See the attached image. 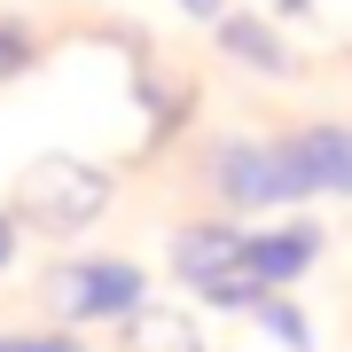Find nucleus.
<instances>
[{"mask_svg": "<svg viewBox=\"0 0 352 352\" xmlns=\"http://www.w3.org/2000/svg\"><path fill=\"white\" fill-rule=\"evenodd\" d=\"M282 8H289V16H298V8H305V0H282Z\"/></svg>", "mask_w": 352, "mask_h": 352, "instance_id": "nucleus-14", "label": "nucleus"}, {"mask_svg": "<svg viewBox=\"0 0 352 352\" xmlns=\"http://www.w3.org/2000/svg\"><path fill=\"white\" fill-rule=\"evenodd\" d=\"M289 173H298V196H352V133L337 126H305L282 141Z\"/></svg>", "mask_w": 352, "mask_h": 352, "instance_id": "nucleus-4", "label": "nucleus"}, {"mask_svg": "<svg viewBox=\"0 0 352 352\" xmlns=\"http://www.w3.org/2000/svg\"><path fill=\"white\" fill-rule=\"evenodd\" d=\"M102 204H110V173L87 157H32L16 180V219L39 235H78L87 219H102Z\"/></svg>", "mask_w": 352, "mask_h": 352, "instance_id": "nucleus-1", "label": "nucleus"}, {"mask_svg": "<svg viewBox=\"0 0 352 352\" xmlns=\"http://www.w3.org/2000/svg\"><path fill=\"white\" fill-rule=\"evenodd\" d=\"M126 352H204L188 314H164V305H133L126 314Z\"/></svg>", "mask_w": 352, "mask_h": 352, "instance_id": "nucleus-7", "label": "nucleus"}, {"mask_svg": "<svg viewBox=\"0 0 352 352\" xmlns=\"http://www.w3.org/2000/svg\"><path fill=\"white\" fill-rule=\"evenodd\" d=\"M321 251V235L314 227H282V235H243V266L266 282V289H282V282H298L305 266H314Z\"/></svg>", "mask_w": 352, "mask_h": 352, "instance_id": "nucleus-6", "label": "nucleus"}, {"mask_svg": "<svg viewBox=\"0 0 352 352\" xmlns=\"http://www.w3.org/2000/svg\"><path fill=\"white\" fill-rule=\"evenodd\" d=\"M219 196L235 204V212H258V204H289L298 196V173H289L282 141H235V149H219Z\"/></svg>", "mask_w": 352, "mask_h": 352, "instance_id": "nucleus-3", "label": "nucleus"}, {"mask_svg": "<svg viewBox=\"0 0 352 352\" xmlns=\"http://www.w3.org/2000/svg\"><path fill=\"white\" fill-rule=\"evenodd\" d=\"M227 266H243V235H235V227H180V235H173V274L188 289L219 282Z\"/></svg>", "mask_w": 352, "mask_h": 352, "instance_id": "nucleus-5", "label": "nucleus"}, {"mask_svg": "<svg viewBox=\"0 0 352 352\" xmlns=\"http://www.w3.org/2000/svg\"><path fill=\"white\" fill-rule=\"evenodd\" d=\"M0 352H78V337H0Z\"/></svg>", "mask_w": 352, "mask_h": 352, "instance_id": "nucleus-11", "label": "nucleus"}, {"mask_svg": "<svg viewBox=\"0 0 352 352\" xmlns=\"http://www.w3.org/2000/svg\"><path fill=\"white\" fill-rule=\"evenodd\" d=\"M180 8H188V16H219L227 0H180Z\"/></svg>", "mask_w": 352, "mask_h": 352, "instance_id": "nucleus-13", "label": "nucleus"}, {"mask_svg": "<svg viewBox=\"0 0 352 352\" xmlns=\"http://www.w3.org/2000/svg\"><path fill=\"white\" fill-rule=\"evenodd\" d=\"M251 321H258V329H266V337H274L282 352H314V329H305V314H298L289 298H274V289H266V298L251 305Z\"/></svg>", "mask_w": 352, "mask_h": 352, "instance_id": "nucleus-9", "label": "nucleus"}, {"mask_svg": "<svg viewBox=\"0 0 352 352\" xmlns=\"http://www.w3.org/2000/svg\"><path fill=\"white\" fill-rule=\"evenodd\" d=\"M16 71H32V32L16 16H0V78H16Z\"/></svg>", "mask_w": 352, "mask_h": 352, "instance_id": "nucleus-10", "label": "nucleus"}, {"mask_svg": "<svg viewBox=\"0 0 352 352\" xmlns=\"http://www.w3.org/2000/svg\"><path fill=\"white\" fill-rule=\"evenodd\" d=\"M55 305H63V321H126L141 305V274L126 258H71L55 274Z\"/></svg>", "mask_w": 352, "mask_h": 352, "instance_id": "nucleus-2", "label": "nucleus"}, {"mask_svg": "<svg viewBox=\"0 0 352 352\" xmlns=\"http://www.w3.org/2000/svg\"><path fill=\"white\" fill-rule=\"evenodd\" d=\"M219 47H227V55H243V63H258V71H274V78L289 71V47L258 24V16H219Z\"/></svg>", "mask_w": 352, "mask_h": 352, "instance_id": "nucleus-8", "label": "nucleus"}, {"mask_svg": "<svg viewBox=\"0 0 352 352\" xmlns=\"http://www.w3.org/2000/svg\"><path fill=\"white\" fill-rule=\"evenodd\" d=\"M8 258H16V219L0 212V266H8Z\"/></svg>", "mask_w": 352, "mask_h": 352, "instance_id": "nucleus-12", "label": "nucleus"}]
</instances>
